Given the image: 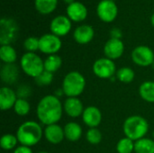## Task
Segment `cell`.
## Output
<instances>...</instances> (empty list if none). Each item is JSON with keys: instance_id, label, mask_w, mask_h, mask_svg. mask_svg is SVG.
I'll return each mask as SVG.
<instances>
[{"instance_id": "1f68e13d", "label": "cell", "mask_w": 154, "mask_h": 153, "mask_svg": "<svg viewBox=\"0 0 154 153\" xmlns=\"http://www.w3.org/2000/svg\"><path fill=\"white\" fill-rule=\"evenodd\" d=\"M23 47L27 52H35L39 50V38L31 36L24 40Z\"/></svg>"}, {"instance_id": "74e56055", "label": "cell", "mask_w": 154, "mask_h": 153, "mask_svg": "<svg viewBox=\"0 0 154 153\" xmlns=\"http://www.w3.org/2000/svg\"><path fill=\"white\" fill-rule=\"evenodd\" d=\"M65 3H67L68 5H69V4H72L73 2H75V0H63Z\"/></svg>"}, {"instance_id": "83f0119b", "label": "cell", "mask_w": 154, "mask_h": 153, "mask_svg": "<svg viewBox=\"0 0 154 153\" xmlns=\"http://www.w3.org/2000/svg\"><path fill=\"white\" fill-rule=\"evenodd\" d=\"M134 143L133 140L124 137L120 139L116 144V151L118 153H133L134 151Z\"/></svg>"}, {"instance_id": "f1b7e54d", "label": "cell", "mask_w": 154, "mask_h": 153, "mask_svg": "<svg viewBox=\"0 0 154 153\" xmlns=\"http://www.w3.org/2000/svg\"><path fill=\"white\" fill-rule=\"evenodd\" d=\"M14 113L19 115V116H26L31 110V106L30 103L28 102L27 99L23 98H18L17 101L14 104Z\"/></svg>"}, {"instance_id": "4fadbf2b", "label": "cell", "mask_w": 154, "mask_h": 153, "mask_svg": "<svg viewBox=\"0 0 154 153\" xmlns=\"http://www.w3.org/2000/svg\"><path fill=\"white\" fill-rule=\"evenodd\" d=\"M82 121L88 128H97L102 122V113L100 109L94 106L85 107L82 114Z\"/></svg>"}, {"instance_id": "8d00e7d4", "label": "cell", "mask_w": 154, "mask_h": 153, "mask_svg": "<svg viewBox=\"0 0 154 153\" xmlns=\"http://www.w3.org/2000/svg\"><path fill=\"white\" fill-rule=\"evenodd\" d=\"M151 23H152V25L154 27V13L152 14V16H151Z\"/></svg>"}, {"instance_id": "30bf717a", "label": "cell", "mask_w": 154, "mask_h": 153, "mask_svg": "<svg viewBox=\"0 0 154 153\" xmlns=\"http://www.w3.org/2000/svg\"><path fill=\"white\" fill-rule=\"evenodd\" d=\"M99 19L105 23H112L117 16L118 8L113 0H101L97 6Z\"/></svg>"}, {"instance_id": "836d02e7", "label": "cell", "mask_w": 154, "mask_h": 153, "mask_svg": "<svg viewBox=\"0 0 154 153\" xmlns=\"http://www.w3.org/2000/svg\"><path fill=\"white\" fill-rule=\"evenodd\" d=\"M13 153H32V151L31 149V147H27V146H23V145H19L17 146Z\"/></svg>"}, {"instance_id": "3957f363", "label": "cell", "mask_w": 154, "mask_h": 153, "mask_svg": "<svg viewBox=\"0 0 154 153\" xmlns=\"http://www.w3.org/2000/svg\"><path fill=\"white\" fill-rule=\"evenodd\" d=\"M125 136L136 142L145 137L149 131V124L142 115H131L123 124Z\"/></svg>"}, {"instance_id": "ba28073f", "label": "cell", "mask_w": 154, "mask_h": 153, "mask_svg": "<svg viewBox=\"0 0 154 153\" xmlns=\"http://www.w3.org/2000/svg\"><path fill=\"white\" fill-rule=\"evenodd\" d=\"M62 45L59 36L53 33H46L39 38V50L43 54H57Z\"/></svg>"}, {"instance_id": "603a6c76", "label": "cell", "mask_w": 154, "mask_h": 153, "mask_svg": "<svg viewBox=\"0 0 154 153\" xmlns=\"http://www.w3.org/2000/svg\"><path fill=\"white\" fill-rule=\"evenodd\" d=\"M58 0H34L36 10L42 14H49L57 7Z\"/></svg>"}, {"instance_id": "2e32d148", "label": "cell", "mask_w": 154, "mask_h": 153, "mask_svg": "<svg viewBox=\"0 0 154 153\" xmlns=\"http://www.w3.org/2000/svg\"><path fill=\"white\" fill-rule=\"evenodd\" d=\"M18 96L16 92L8 87H3L0 89V109L2 111H8L14 108Z\"/></svg>"}, {"instance_id": "5bb4252c", "label": "cell", "mask_w": 154, "mask_h": 153, "mask_svg": "<svg viewBox=\"0 0 154 153\" xmlns=\"http://www.w3.org/2000/svg\"><path fill=\"white\" fill-rule=\"evenodd\" d=\"M84 106L79 97H67L63 103V111L70 118H78L82 116Z\"/></svg>"}, {"instance_id": "44dd1931", "label": "cell", "mask_w": 154, "mask_h": 153, "mask_svg": "<svg viewBox=\"0 0 154 153\" xmlns=\"http://www.w3.org/2000/svg\"><path fill=\"white\" fill-rule=\"evenodd\" d=\"M139 95L145 102L154 104V81L143 82L139 87Z\"/></svg>"}, {"instance_id": "8fae6325", "label": "cell", "mask_w": 154, "mask_h": 153, "mask_svg": "<svg viewBox=\"0 0 154 153\" xmlns=\"http://www.w3.org/2000/svg\"><path fill=\"white\" fill-rule=\"evenodd\" d=\"M125 51V44L121 39L110 38L104 46V53L106 58L112 60L120 59Z\"/></svg>"}, {"instance_id": "52a82bcc", "label": "cell", "mask_w": 154, "mask_h": 153, "mask_svg": "<svg viewBox=\"0 0 154 153\" xmlns=\"http://www.w3.org/2000/svg\"><path fill=\"white\" fill-rule=\"evenodd\" d=\"M0 43L10 45L17 38L18 26L11 18H2L0 21Z\"/></svg>"}, {"instance_id": "ac0fdd59", "label": "cell", "mask_w": 154, "mask_h": 153, "mask_svg": "<svg viewBox=\"0 0 154 153\" xmlns=\"http://www.w3.org/2000/svg\"><path fill=\"white\" fill-rule=\"evenodd\" d=\"M95 35V31L93 27L89 24H82L78 26L74 32L73 37L76 42L79 44H87L90 42Z\"/></svg>"}, {"instance_id": "7402d4cb", "label": "cell", "mask_w": 154, "mask_h": 153, "mask_svg": "<svg viewBox=\"0 0 154 153\" xmlns=\"http://www.w3.org/2000/svg\"><path fill=\"white\" fill-rule=\"evenodd\" d=\"M0 59L5 64H14L17 60V53L11 45H1Z\"/></svg>"}, {"instance_id": "9c48e42d", "label": "cell", "mask_w": 154, "mask_h": 153, "mask_svg": "<svg viewBox=\"0 0 154 153\" xmlns=\"http://www.w3.org/2000/svg\"><path fill=\"white\" fill-rule=\"evenodd\" d=\"M132 60L139 67H149L154 63L153 50L145 45H139L132 51Z\"/></svg>"}, {"instance_id": "4316f807", "label": "cell", "mask_w": 154, "mask_h": 153, "mask_svg": "<svg viewBox=\"0 0 154 153\" xmlns=\"http://www.w3.org/2000/svg\"><path fill=\"white\" fill-rule=\"evenodd\" d=\"M19 143L16 135L12 133H5L0 139V147L4 151H12L17 147Z\"/></svg>"}, {"instance_id": "ab89813d", "label": "cell", "mask_w": 154, "mask_h": 153, "mask_svg": "<svg viewBox=\"0 0 154 153\" xmlns=\"http://www.w3.org/2000/svg\"><path fill=\"white\" fill-rule=\"evenodd\" d=\"M152 137H153V139H154V131H153V133H152Z\"/></svg>"}, {"instance_id": "7c38bea8", "label": "cell", "mask_w": 154, "mask_h": 153, "mask_svg": "<svg viewBox=\"0 0 154 153\" xmlns=\"http://www.w3.org/2000/svg\"><path fill=\"white\" fill-rule=\"evenodd\" d=\"M50 29L51 33L59 37L65 36L71 30V20L68 16L58 15L51 20Z\"/></svg>"}, {"instance_id": "5b68a950", "label": "cell", "mask_w": 154, "mask_h": 153, "mask_svg": "<svg viewBox=\"0 0 154 153\" xmlns=\"http://www.w3.org/2000/svg\"><path fill=\"white\" fill-rule=\"evenodd\" d=\"M20 66L26 76L34 79L44 71V60L35 52H25L20 60Z\"/></svg>"}, {"instance_id": "d590c367", "label": "cell", "mask_w": 154, "mask_h": 153, "mask_svg": "<svg viewBox=\"0 0 154 153\" xmlns=\"http://www.w3.org/2000/svg\"><path fill=\"white\" fill-rule=\"evenodd\" d=\"M62 95H64V92H63V90H62V88H61V87H60L59 90H56V91H55V93H54V96H57V97H59V98H60Z\"/></svg>"}, {"instance_id": "7a4b0ae2", "label": "cell", "mask_w": 154, "mask_h": 153, "mask_svg": "<svg viewBox=\"0 0 154 153\" xmlns=\"http://www.w3.org/2000/svg\"><path fill=\"white\" fill-rule=\"evenodd\" d=\"M43 131L42 124L35 121H26L19 125L16 137L20 145L32 147L39 143L42 138Z\"/></svg>"}, {"instance_id": "ffe728a7", "label": "cell", "mask_w": 154, "mask_h": 153, "mask_svg": "<svg viewBox=\"0 0 154 153\" xmlns=\"http://www.w3.org/2000/svg\"><path fill=\"white\" fill-rule=\"evenodd\" d=\"M63 129H64L65 139L71 142H78L81 138L83 133L81 125L76 122H69L68 124H65Z\"/></svg>"}, {"instance_id": "484cf974", "label": "cell", "mask_w": 154, "mask_h": 153, "mask_svg": "<svg viewBox=\"0 0 154 153\" xmlns=\"http://www.w3.org/2000/svg\"><path fill=\"white\" fill-rule=\"evenodd\" d=\"M116 78H117V80H119L122 83L129 84L134 81L135 78V73L133 69L129 67H123L117 69Z\"/></svg>"}, {"instance_id": "d6986e66", "label": "cell", "mask_w": 154, "mask_h": 153, "mask_svg": "<svg viewBox=\"0 0 154 153\" xmlns=\"http://www.w3.org/2000/svg\"><path fill=\"white\" fill-rule=\"evenodd\" d=\"M0 76L3 82L8 85H13L18 80L19 69L14 64H5L1 68Z\"/></svg>"}, {"instance_id": "8992f818", "label": "cell", "mask_w": 154, "mask_h": 153, "mask_svg": "<svg viewBox=\"0 0 154 153\" xmlns=\"http://www.w3.org/2000/svg\"><path fill=\"white\" fill-rule=\"evenodd\" d=\"M92 70L97 78L102 79H111L117 71L115 61L106 57L97 59L92 66Z\"/></svg>"}, {"instance_id": "4dcf8cb0", "label": "cell", "mask_w": 154, "mask_h": 153, "mask_svg": "<svg viewBox=\"0 0 154 153\" xmlns=\"http://www.w3.org/2000/svg\"><path fill=\"white\" fill-rule=\"evenodd\" d=\"M53 81V74L44 70L39 77L35 78V83L40 87H45L51 84Z\"/></svg>"}, {"instance_id": "e0dca14e", "label": "cell", "mask_w": 154, "mask_h": 153, "mask_svg": "<svg viewBox=\"0 0 154 153\" xmlns=\"http://www.w3.org/2000/svg\"><path fill=\"white\" fill-rule=\"evenodd\" d=\"M68 17L73 22L84 21L88 16V9L84 4L81 2L75 1L67 6Z\"/></svg>"}, {"instance_id": "d4e9b609", "label": "cell", "mask_w": 154, "mask_h": 153, "mask_svg": "<svg viewBox=\"0 0 154 153\" xmlns=\"http://www.w3.org/2000/svg\"><path fill=\"white\" fill-rule=\"evenodd\" d=\"M135 153H154V140L151 138H143L134 143Z\"/></svg>"}, {"instance_id": "e575fe53", "label": "cell", "mask_w": 154, "mask_h": 153, "mask_svg": "<svg viewBox=\"0 0 154 153\" xmlns=\"http://www.w3.org/2000/svg\"><path fill=\"white\" fill-rule=\"evenodd\" d=\"M111 38H115V39H121L122 37V32L118 28H114L111 31Z\"/></svg>"}, {"instance_id": "6da1fadb", "label": "cell", "mask_w": 154, "mask_h": 153, "mask_svg": "<svg viewBox=\"0 0 154 153\" xmlns=\"http://www.w3.org/2000/svg\"><path fill=\"white\" fill-rule=\"evenodd\" d=\"M63 113V104L54 95H46L42 97L36 107L37 118L40 124L45 126L58 124Z\"/></svg>"}, {"instance_id": "d6a6232c", "label": "cell", "mask_w": 154, "mask_h": 153, "mask_svg": "<svg viewBox=\"0 0 154 153\" xmlns=\"http://www.w3.org/2000/svg\"><path fill=\"white\" fill-rule=\"evenodd\" d=\"M17 96L18 98H23V99H27L28 96H31L32 94V89L30 86L27 85H22L18 87L17 91H16Z\"/></svg>"}, {"instance_id": "f35d334b", "label": "cell", "mask_w": 154, "mask_h": 153, "mask_svg": "<svg viewBox=\"0 0 154 153\" xmlns=\"http://www.w3.org/2000/svg\"><path fill=\"white\" fill-rule=\"evenodd\" d=\"M38 153H49L48 151H39Z\"/></svg>"}, {"instance_id": "9a60e30c", "label": "cell", "mask_w": 154, "mask_h": 153, "mask_svg": "<svg viewBox=\"0 0 154 153\" xmlns=\"http://www.w3.org/2000/svg\"><path fill=\"white\" fill-rule=\"evenodd\" d=\"M43 135L46 141L53 145H57L60 143L65 139L64 129L58 124L45 126L43 131Z\"/></svg>"}, {"instance_id": "277c9868", "label": "cell", "mask_w": 154, "mask_h": 153, "mask_svg": "<svg viewBox=\"0 0 154 153\" xmlns=\"http://www.w3.org/2000/svg\"><path fill=\"white\" fill-rule=\"evenodd\" d=\"M87 81L79 71L67 73L62 80L61 88L67 97H79L85 90Z\"/></svg>"}, {"instance_id": "cb8c5ba5", "label": "cell", "mask_w": 154, "mask_h": 153, "mask_svg": "<svg viewBox=\"0 0 154 153\" xmlns=\"http://www.w3.org/2000/svg\"><path fill=\"white\" fill-rule=\"evenodd\" d=\"M61 65H62V60L57 54L49 55L44 60V70L51 72L52 74L58 71L61 68Z\"/></svg>"}, {"instance_id": "f546056e", "label": "cell", "mask_w": 154, "mask_h": 153, "mask_svg": "<svg viewBox=\"0 0 154 153\" xmlns=\"http://www.w3.org/2000/svg\"><path fill=\"white\" fill-rule=\"evenodd\" d=\"M102 133L97 128H89L86 133V140L92 145H97L102 141Z\"/></svg>"}]
</instances>
